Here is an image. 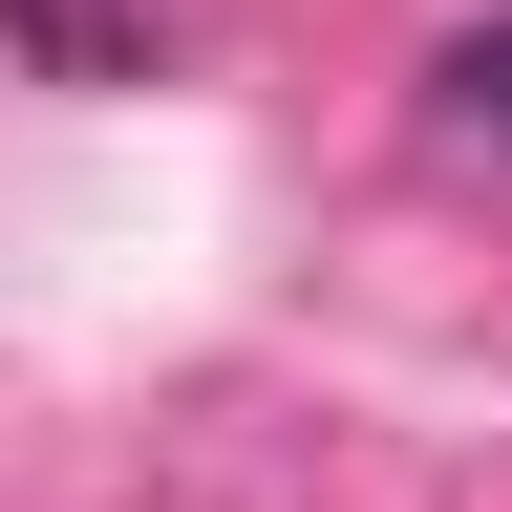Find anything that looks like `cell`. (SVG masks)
Returning a JSON list of instances; mask_svg holds the SVG:
<instances>
[{"mask_svg": "<svg viewBox=\"0 0 512 512\" xmlns=\"http://www.w3.org/2000/svg\"><path fill=\"white\" fill-rule=\"evenodd\" d=\"M0 43L64 86H150V0H0Z\"/></svg>", "mask_w": 512, "mask_h": 512, "instance_id": "cell-1", "label": "cell"}, {"mask_svg": "<svg viewBox=\"0 0 512 512\" xmlns=\"http://www.w3.org/2000/svg\"><path fill=\"white\" fill-rule=\"evenodd\" d=\"M427 107L470 128V150H512V22H470V43H448V64H427Z\"/></svg>", "mask_w": 512, "mask_h": 512, "instance_id": "cell-2", "label": "cell"}]
</instances>
